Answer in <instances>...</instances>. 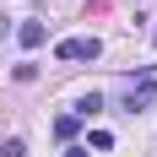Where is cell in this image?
Masks as SVG:
<instances>
[{
    "instance_id": "cell-1",
    "label": "cell",
    "mask_w": 157,
    "mask_h": 157,
    "mask_svg": "<svg viewBox=\"0 0 157 157\" xmlns=\"http://www.w3.org/2000/svg\"><path fill=\"white\" fill-rule=\"evenodd\" d=\"M98 54H103L98 38H60L54 44V60H98Z\"/></svg>"
},
{
    "instance_id": "cell-2",
    "label": "cell",
    "mask_w": 157,
    "mask_h": 157,
    "mask_svg": "<svg viewBox=\"0 0 157 157\" xmlns=\"http://www.w3.org/2000/svg\"><path fill=\"white\" fill-rule=\"evenodd\" d=\"M152 103H157V81H152V76H141V87H130V92H125V109H130V114H141V109H152Z\"/></svg>"
},
{
    "instance_id": "cell-3",
    "label": "cell",
    "mask_w": 157,
    "mask_h": 157,
    "mask_svg": "<svg viewBox=\"0 0 157 157\" xmlns=\"http://www.w3.org/2000/svg\"><path fill=\"white\" fill-rule=\"evenodd\" d=\"M44 38H49V27H44V22H22V27H16V44H22V49H38Z\"/></svg>"
},
{
    "instance_id": "cell-4",
    "label": "cell",
    "mask_w": 157,
    "mask_h": 157,
    "mask_svg": "<svg viewBox=\"0 0 157 157\" xmlns=\"http://www.w3.org/2000/svg\"><path fill=\"white\" fill-rule=\"evenodd\" d=\"M76 130H81V119H76V114H60V119H54V136H60V141H71Z\"/></svg>"
},
{
    "instance_id": "cell-5",
    "label": "cell",
    "mask_w": 157,
    "mask_h": 157,
    "mask_svg": "<svg viewBox=\"0 0 157 157\" xmlns=\"http://www.w3.org/2000/svg\"><path fill=\"white\" fill-rule=\"evenodd\" d=\"M98 109H103V98H98V92H81V103H76V119H92Z\"/></svg>"
},
{
    "instance_id": "cell-6",
    "label": "cell",
    "mask_w": 157,
    "mask_h": 157,
    "mask_svg": "<svg viewBox=\"0 0 157 157\" xmlns=\"http://www.w3.org/2000/svg\"><path fill=\"white\" fill-rule=\"evenodd\" d=\"M0 157H27V146H22V141H16V136H11V141L0 146Z\"/></svg>"
},
{
    "instance_id": "cell-7",
    "label": "cell",
    "mask_w": 157,
    "mask_h": 157,
    "mask_svg": "<svg viewBox=\"0 0 157 157\" xmlns=\"http://www.w3.org/2000/svg\"><path fill=\"white\" fill-rule=\"evenodd\" d=\"M65 157H87V146H65Z\"/></svg>"
},
{
    "instance_id": "cell-8",
    "label": "cell",
    "mask_w": 157,
    "mask_h": 157,
    "mask_svg": "<svg viewBox=\"0 0 157 157\" xmlns=\"http://www.w3.org/2000/svg\"><path fill=\"white\" fill-rule=\"evenodd\" d=\"M0 38H6V16H0Z\"/></svg>"
}]
</instances>
